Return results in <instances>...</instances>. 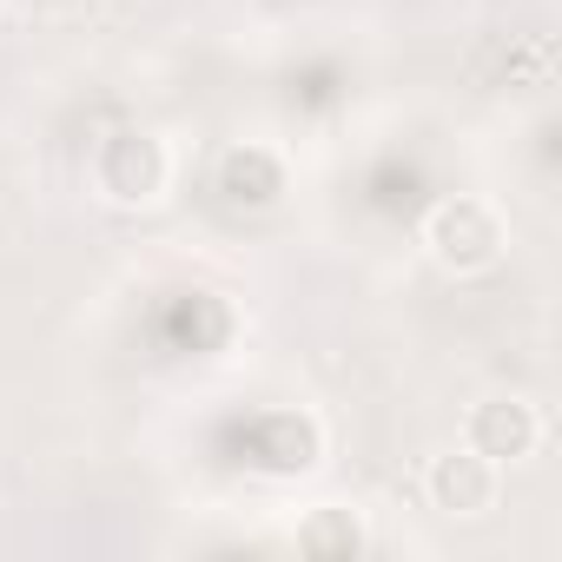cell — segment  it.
Masks as SVG:
<instances>
[{
  "instance_id": "1",
  "label": "cell",
  "mask_w": 562,
  "mask_h": 562,
  "mask_svg": "<svg viewBox=\"0 0 562 562\" xmlns=\"http://www.w3.org/2000/svg\"><path fill=\"white\" fill-rule=\"evenodd\" d=\"M87 179L106 205L120 212H146L172 192V146L153 133V126H113L93 139L87 153Z\"/></svg>"
},
{
  "instance_id": "2",
  "label": "cell",
  "mask_w": 562,
  "mask_h": 562,
  "mask_svg": "<svg viewBox=\"0 0 562 562\" xmlns=\"http://www.w3.org/2000/svg\"><path fill=\"white\" fill-rule=\"evenodd\" d=\"M424 251H430V265L443 278H483V271L503 265L509 225H503V212L483 192H450L424 218Z\"/></svg>"
},
{
  "instance_id": "6",
  "label": "cell",
  "mask_w": 562,
  "mask_h": 562,
  "mask_svg": "<svg viewBox=\"0 0 562 562\" xmlns=\"http://www.w3.org/2000/svg\"><path fill=\"white\" fill-rule=\"evenodd\" d=\"M299 549H305V555H364V549H371V529H364L358 509L318 503V509H305V522H299Z\"/></svg>"
},
{
  "instance_id": "3",
  "label": "cell",
  "mask_w": 562,
  "mask_h": 562,
  "mask_svg": "<svg viewBox=\"0 0 562 562\" xmlns=\"http://www.w3.org/2000/svg\"><path fill=\"white\" fill-rule=\"evenodd\" d=\"M424 496H430L437 516H450V522H476V516L496 509V496H503V470H496L490 457H476L470 443H450V450H437V457L424 463Z\"/></svg>"
},
{
  "instance_id": "5",
  "label": "cell",
  "mask_w": 562,
  "mask_h": 562,
  "mask_svg": "<svg viewBox=\"0 0 562 562\" xmlns=\"http://www.w3.org/2000/svg\"><path fill=\"white\" fill-rule=\"evenodd\" d=\"M218 192L238 212H265V205L285 199V159H278L271 146H258V139H245V146H232L218 159Z\"/></svg>"
},
{
  "instance_id": "4",
  "label": "cell",
  "mask_w": 562,
  "mask_h": 562,
  "mask_svg": "<svg viewBox=\"0 0 562 562\" xmlns=\"http://www.w3.org/2000/svg\"><path fill=\"white\" fill-rule=\"evenodd\" d=\"M463 443H470L476 457H490L496 470L529 463V457L542 450V411H536L522 391H496V397L470 404V417H463Z\"/></svg>"
}]
</instances>
